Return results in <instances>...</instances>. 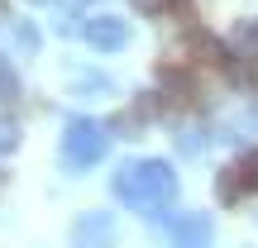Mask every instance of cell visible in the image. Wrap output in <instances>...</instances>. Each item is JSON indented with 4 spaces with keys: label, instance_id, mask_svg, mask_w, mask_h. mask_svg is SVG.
<instances>
[{
    "label": "cell",
    "instance_id": "obj_4",
    "mask_svg": "<svg viewBox=\"0 0 258 248\" xmlns=\"http://www.w3.org/2000/svg\"><path fill=\"white\" fill-rule=\"evenodd\" d=\"M115 215L110 210H86V215H77V224H72V239L82 243V248H110L115 243Z\"/></svg>",
    "mask_w": 258,
    "mask_h": 248
},
{
    "label": "cell",
    "instance_id": "obj_10",
    "mask_svg": "<svg viewBox=\"0 0 258 248\" xmlns=\"http://www.w3.org/2000/svg\"><path fill=\"white\" fill-rule=\"evenodd\" d=\"M72 91L96 101V96H110V76L105 72H72Z\"/></svg>",
    "mask_w": 258,
    "mask_h": 248
},
{
    "label": "cell",
    "instance_id": "obj_9",
    "mask_svg": "<svg viewBox=\"0 0 258 248\" xmlns=\"http://www.w3.org/2000/svg\"><path fill=\"white\" fill-rule=\"evenodd\" d=\"M230 53L244 57V62H253V57H258V19H249V24H239L230 34Z\"/></svg>",
    "mask_w": 258,
    "mask_h": 248
},
{
    "label": "cell",
    "instance_id": "obj_1",
    "mask_svg": "<svg viewBox=\"0 0 258 248\" xmlns=\"http://www.w3.org/2000/svg\"><path fill=\"white\" fill-rule=\"evenodd\" d=\"M110 196L144 215H163L167 205H177V172L163 157H139V162H120L110 177Z\"/></svg>",
    "mask_w": 258,
    "mask_h": 248
},
{
    "label": "cell",
    "instance_id": "obj_15",
    "mask_svg": "<svg viewBox=\"0 0 258 248\" xmlns=\"http://www.w3.org/2000/svg\"><path fill=\"white\" fill-rule=\"evenodd\" d=\"M239 167H244V177H249V186L258 191V148H249V153L239 157Z\"/></svg>",
    "mask_w": 258,
    "mask_h": 248
},
{
    "label": "cell",
    "instance_id": "obj_16",
    "mask_svg": "<svg viewBox=\"0 0 258 248\" xmlns=\"http://www.w3.org/2000/svg\"><path fill=\"white\" fill-rule=\"evenodd\" d=\"M0 182H5V172H0Z\"/></svg>",
    "mask_w": 258,
    "mask_h": 248
},
{
    "label": "cell",
    "instance_id": "obj_17",
    "mask_svg": "<svg viewBox=\"0 0 258 248\" xmlns=\"http://www.w3.org/2000/svg\"><path fill=\"white\" fill-rule=\"evenodd\" d=\"M0 5H5V0H0Z\"/></svg>",
    "mask_w": 258,
    "mask_h": 248
},
{
    "label": "cell",
    "instance_id": "obj_12",
    "mask_svg": "<svg viewBox=\"0 0 258 248\" xmlns=\"http://www.w3.org/2000/svg\"><path fill=\"white\" fill-rule=\"evenodd\" d=\"M15 148H19V124L10 120V115H0V157L15 153Z\"/></svg>",
    "mask_w": 258,
    "mask_h": 248
},
{
    "label": "cell",
    "instance_id": "obj_3",
    "mask_svg": "<svg viewBox=\"0 0 258 248\" xmlns=\"http://www.w3.org/2000/svg\"><path fill=\"white\" fill-rule=\"evenodd\" d=\"M82 38L96 48V53H120V48L129 43V24L115 19V15H91L82 24Z\"/></svg>",
    "mask_w": 258,
    "mask_h": 248
},
{
    "label": "cell",
    "instance_id": "obj_11",
    "mask_svg": "<svg viewBox=\"0 0 258 248\" xmlns=\"http://www.w3.org/2000/svg\"><path fill=\"white\" fill-rule=\"evenodd\" d=\"M19 101V72L10 67V57H0V105Z\"/></svg>",
    "mask_w": 258,
    "mask_h": 248
},
{
    "label": "cell",
    "instance_id": "obj_14",
    "mask_svg": "<svg viewBox=\"0 0 258 248\" xmlns=\"http://www.w3.org/2000/svg\"><path fill=\"white\" fill-rule=\"evenodd\" d=\"M15 38H19L24 53H38V29H34V24H15Z\"/></svg>",
    "mask_w": 258,
    "mask_h": 248
},
{
    "label": "cell",
    "instance_id": "obj_5",
    "mask_svg": "<svg viewBox=\"0 0 258 248\" xmlns=\"http://www.w3.org/2000/svg\"><path fill=\"white\" fill-rule=\"evenodd\" d=\"M158 96H163V105H196L201 86H196V76L186 67H163L158 72Z\"/></svg>",
    "mask_w": 258,
    "mask_h": 248
},
{
    "label": "cell",
    "instance_id": "obj_6",
    "mask_svg": "<svg viewBox=\"0 0 258 248\" xmlns=\"http://www.w3.org/2000/svg\"><path fill=\"white\" fill-rule=\"evenodd\" d=\"M211 234H215V220L211 215H182V220H172V243L177 248H211Z\"/></svg>",
    "mask_w": 258,
    "mask_h": 248
},
{
    "label": "cell",
    "instance_id": "obj_13",
    "mask_svg": "<svg viewBox=\"0 0 258 248\" xmlns=\"http://www.w3.org/2000/svg\"><path fill=\"white\" fill-rule=\"evenodd\" d=\"M129 5H134L139 15H167V10H177L182 0H129Z\"/></svg>",
    "mask_w": 258,
    "mask_h": 248
},
{
    "label": "cell",
    "instance_id": "obj_2",
    "mask_svg": "<svg viewBox=\"0 0 258 248\" xmlns=\"http://www.w3.org/2000/svg\"><path fill=\"white\" fill-rule=\"evenodd\" d=\"M110 153V124L91 120V115H72L62 129V157L72 162V172H86Z\"/></svg>",
    "mask_w": 258,
    "mask_h": 248
},
{
    "label": "cell",
    "instance_id": "obj_7",
    "mask_svg": "<svg viewBox=\"0 0 258 248\" xmlns=\"http://www.w3.org/2000/svg\"><path fill=\"white\" fill-rule=\"evenodd\" d=\"M186 48H191V57H201V62H220V67L230 62V43L206 34V29H191V34H186Z\"/></svg>",
    "mask_w": 258,
    "mask_h": 248
},
{
    "label": "cell",
    "instance_id": "obj_8",
    "mask_svg": "<svg viewBox=\"0 0 258 248\" xmlns=\"http://www.w3.org/2000/svg\"><path fill=\"white\" fill-rule=\"evenodd\" d=\"M249 191H253V186H249V177H244L239 162H230L220 177H215V196H220V205H239Z\"/></svg>",
    "mask_w": 258,
    "mask_h": 248
}]
</instances>
